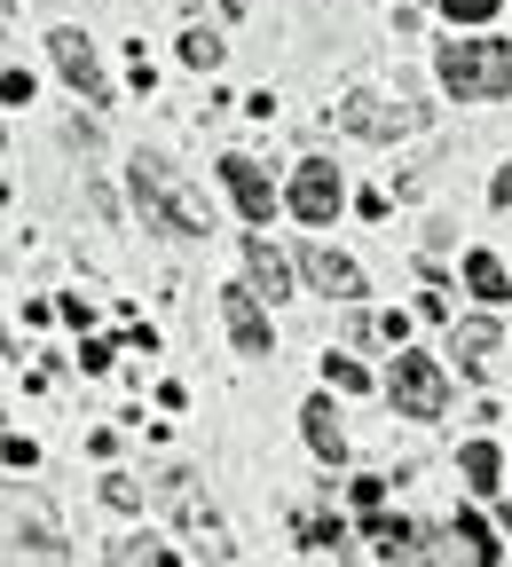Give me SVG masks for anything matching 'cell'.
<instances>
[{
	"label": "cell",
	"mask_w": 512,
	"mask_h": 567,
	"mask_svg": "<svg viewBox=\"0 0 512 567\" xmlns=\"http://www.w3.org/2000/svg\"><path fill=\"white\" fill-rule=\"evenodd\" d=\"M126 182H134V205H142V221H151V229H166V237H205V229H213V213H205V197L182 182V166H166V158L142 151V158L126 166Z\"/></svg>",
	"instance_id": "obj_1"
},
{
	"label": "cell",
	"mask_w": 512,
	"mask_h": 567,
	"mask_svg": "<svg viewBox=\"0 0 512 567\" xmlns=\"http://www.w3.org/2000/svg\"><path fill=\"white\" fill-rule=\"evenodd\" d=\"M442 87L458 103H504L512 95V48L504 40H442Z\"/></svg>",
	"instance_id": "obj_2"
},
{
	"label": "cell",
	"mask_w": 512,
	"mask_h": 567,
	"mask_svg": "<svg viewBox=\"0 0 512 567\" xmlns=\"http://www.w3.org/2000/svg\"><path fill=\"white\" fill-rule=\"evenodd\" d=\"M0 559H71V544H63V528L32 505V496L0 488Z\"/></svg>",
	"instance_id": "obj_3"
},
{
	"label": "cell",
	"mask_w": 512,
	"mask_h": 567,
	"mask_svg": "<svg viewBox=\"0 0 512 567\" xmlns=\"http://www.w3.org/2000/svg\"><path fill=\"white\" fill-rule=\"evenodd\" d=\"M339 126L362 134V142H395V134H418V126H426V103H410V95H379V87H355V95L339 103Z\"/></svg>",
	"instance_id": "obj_4"
},
{
	"label": "cell",
	"mask_w": 512,
	"mask_h": 567,
	"mask_svg": "<svg viewBox=\"0 0 512 567\" xmlns=\"http://www.w3.org/2000/svg\"><path fill=\"white\" fill-rule=\"evenodd\" d=\"M387 394H395L402 417H442V410H450V379H442V363H433V354H395Z\"/></svg>",
	"instance_id": "obj_5"
},
{
	"label": "cell",
	"mask_w": 512,
	"mask_h": 567,
	"mask_svg": "<svg viewBox=\"0 0 512 567\" xmlns=\"http://www.w3.org/2000/svg\"><path fill=\"white\" fill-rule=\"evenodd\" d=\"M48 55H55V71L71 87H80V103H111V80H103V55H95V40L88 32H48Z\"/></svg>",
	"instance_id": "obj_6"
},
{
	"label": "cell",
	"mask_w": 512,
	"mask_h": 567,
	"mask_svg": "<svg viewBox=\"0 0 512 567\" xmlns=\"http://www.w3.org/2000/svg\"><path fill=\"white\" fill-rule=\"evenodd\" d=\"M339 197H347V189H339V174H331L324 158H308L300 174H291V213H300L308 229H331V213H339Z\"/></svg>",
	"instance_id": "obj_7"
},
{
	"label": "cell",
	"mask_w": 512,
	"mask_h": 567,
	"mask_svg": "<svg viewBox=\"0 0 512 567\" xmlns=\"http://www.w3.org/2000/svg\"><path fill=\"white\" fill-rule=\"evenodd\" d=\"M300 276L316 292H331V300H362V268L347 252H331V245H300Z\"/></svg>",
	"instance_id": "obj_8"
},
{
	"label": "cell",
	"mask_w": 512,
	"mask_h": 567,
	"mask_svg": "<svg viewBox=\"0 0 512 567\" xmlns=\"http://www.w3.org/2000/svg\"><path fill=\"white\" fill-rule=\"evenodd\" d=\"M450 354H458L465 379H489L496 354H504V339H496V323H458V331H450Z\"/></svg>",
	"instance_id": "obj_9"
},
{
	"label": "cell",
	"mask_w": 512,
	"mask_h": 567,
	"mask_svg": "<svg viewBox=\"0 0 512 567\" xmlns=\"http://www.w3.org/2000/svg\"><path fill=\"white\" fill-rule=\"evenodd\" d=\"M222 323H229L237 354H268V316H260L253 292H222Z\"/></svg>",
	"instance_id": "obj_10"
},
{
	"label": "cell",
	"mask_w": 512,
	"mask_h": 567,
	"mask_svg": "<svg viewBox=\"0 0 512 567\" xmlns=\"http://www.w3.org/2000/svg\"><path fill=\"white\" fill-rule=\"evenodd\" d=\"M222 182L237 189V205H245V221H268V213H276V189H268V174H260L253 158H222Z\"/></svg>",
	"instance_id": "obj_11"
},
{
	"label": "cell",
	"mask_w": 512,
	"mask_h": 567,
	"mask_svg": "<svg viewBox=\"0 0 512 567\" xmlns=\"http://www.w3.org/2000/svg\"><path fill=\"white\" fill-rule=\"evenodd\" d=\"M245 268H253V292H268V300L291 292V260H284L268 237H245Z\"/></svg>",
	"instance_id": "obj_12"
},
{
	"label": "cell",
	"mask_w": 512,
	"mask_h": 567,
	"mask_svg": "<svg viewBox=\"0 0 512 567\" xmlns=\"http://www.w3.org/2000/svg\"><path fill=\"white\" fill-rule=\"evenodd\" d=\"M300 417H308V450H316L324 465H339V457H347V434H339V410H331V394H316Z\"/></svg>",
	"instance_id": "obj_13"
},
{
	"label": "cell",
	"mask_w": 512,
	"mask_h": 567,
	"mask_svg": "<svg viewBox=\"0 0 512 567\" xmlns=\"http://www.w3.org/2000/svg\"><path fill=\"white\" fill-rule=\"evenodd\" d=\"M465 284H473L489 308H496V300H512V276H504V260H496V252H473V260H465Z\"/></svg>",
	"instance_id": "obj_14"
},
{
	"label": "cell",
	"mask_w": 512,
	"mask_h": 567,
	"mask_svg": "<svg viewBox=\"0 0 512 567\" xmlns=\"http://www.w3.org/2000/svg\"><path fill=\"white\" fill-rule=\"evenodd\" d=\"M458 465H465V481L489 496V488H496V473H504V450H496V442H465V457H458Z\"/></svg>",
	"instance_id": "obj_15"
},
{
	"label": "cell",
	"mask_w": 512,
	"mask_h": 567,
	"mask_svg": "<svg viewBox=\"0 0 512 567\" xmlns=\"http://www.w3.org/2000/svg\"><path fill=\"white\" fill-rule=\"evenodd\" d=\"M371 544H379V559H410L418 551V528L410 520H371Z\"/></svg>",
	"instance_id": "obj_16"
},
{
	"label": "cell",
	"mask_w": 512,
	"mask_h": 567,
	"mask_svg": "<svg viewBox=\"0 0 512 567\" xmlns=\"http://www.w3.org/2000/svg\"><path fill=\"white\" fill-rule=\"evenodd\" d=\"M182 63L213 71V63H222V40H213V32H190V40H182Z\"/></svg>",
	"instance_id": "obj_17"
},
{
	"label": "cell",
	"mask_w": 512,
	"mask_h": 567,
	"mask_svg": "<svg viewBox=\"0 0 512 567\" xmlns=\"http://www.w3.org/2000/svg\"><path fill=\"white\" fill-rule=\"evenodd\" d=\"M324 371H331V386H339V394H362V386H371V379L347 363V354H324Z\"/></svg>",
	"instance_id": "obj_18"
},
{
	"label": "cell",
	"mask_w": 512,
	"mask_h": 567,
	"mask_svg": "<svg viewBox=\"0 0 512 567\" xmlns=\"http://www.w3.org/2000/svg\"><path fill=\"white\" fill-rule=\"evenodd\" d=\"M442 9H450V24H489L496 0H442Z\"/></svg>",
	"instance_id": "obj_19"
},
{
	"label": "cell",
	"mask_w": 512,
	"mask_h": 567,
	"mask_svg": "<svg viewBox=\"0 0 512 567\" xmlns=\"http://www.w3.org/2000/svg\"><path fill=\"white\" fill-rule=\"evenodd\" d=\"M458 544H465L473 559H496V544H489V528H481V520H458Z\"/></svg>",
	"instance_id": "obj_20"
},
{
	"label": "cell",
	"mask_w": 512,
	"mask_h": 567,
	"mask_svg": "<svg viewBox=\"0 0 512 567\" xmlns=\"http://www.w3.org/2000/svg\"><path fill=\"white\" fill-rule=\"evenodd\" d=\"M0 103H32V80H24V71H0Z\"/></svg>",
	"instance_id": "obj_21"
},
{
	"label": "cell",
	"mask_w": 512,
	"mask_h": 567,
	"mask_svg": "<svg viewBox=\"0 0 512 567\" xmlns=\"http://www.w3.org/2000/svg\"><path fill=\"white\" fill-rule=\"evenodd\" d=\"M339 536H347V528H339V520H308V551H331V544H339Z\"/></svg>",
	"instance_id": "obj_22"
},
{
	"label": "cell",
	"mask_w": 512,
	"mask_h": 567,
	"mask_svg": "<svg viewBox=\"0 0 512 567\" xmlns=\"http://www.w3.org/2000/svg\"><path fill=\"white\" fill-rule=\"evenodd\" d=\"M489 197H496V205H512V166L496 174V189H489Z\"/></svg>",
	"instance_id": "obj_23"
},
{
	"label": "cell",
	"mask_w": 512,
	"mask_h": 567,
	"mask_svg": "<svg viewBox=\"0 0 512 567\" xmlns=\"http://www.w3.org/2000/svg\"><path fill=\"white\" fill-rule=\"evenodd\" d=\"M504 536H512V505H504Z\"/></svg>",
	"instance_id": "obj_24"
}]
</instances>
